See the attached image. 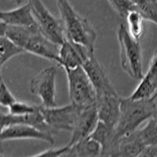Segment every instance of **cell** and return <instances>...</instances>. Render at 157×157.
<instances>
[{"label": "cell", "mask_w": 157, "mask_h": 157, "mask_svg": "<svg viewBox=\"0 0 157 157\" xmlns=\"http://www.w3.org/2000/svg\"><path fill=\"white\" fill-rule=\"evenodd\" d=\"M156 100L155 97L147 99L121 97L120 118L113 130L109 148L103 156H117L120 137L138 129L144 122L152 117L157 106Z\"/></svg>", "instance_id": "cell-1"}, {"label": "cell", "mask_w": 157, "mask_h": 157, "mask_svg": "<svg viewBox=\"0 0 157 157\" xmlns=\"http://www.w3.org/2000/svg\"><path fill=\"white\" fill-rule=\"evenodd\" d=\"M6 36L25 52L53 61L60 62V46L47 39L39 31L37 25L32 27H18L7 25Z\"/></svg>", "instance_id": "cell-2"}, {"label": "cell", "mask_w": 157, "mask_h": 157, "mask_svg": "<svg viewBox=\"0 0 157 157\" xmlns=\"http://www.w3.org/2000/svg\"><path fill=\"white\" fill-rule=\"evenodd\" d=\"M57 8L66 39L82 45L94 53L97 33L92 25L78 14L68 0H57Z\"/></svg>", "instance_id": "cell-3"}, {"label": "cell", "mask_w": 157, "mask_h": 157, "mask_svg": "<svg viewBox=\"0 0 157 157\" xmlns=\"http://www.w3.org/2000/svg\"><path fill=\"white\" fill-rule=\"evenodd\" d=\"M117 38L120 47L122 68L130 77L136 80H141L144 74L139 40L130 36L127 26L123 24L119 26Z\"/></svg>", "instance_id": "cell-4"}, {"label": "cell", "mask_w": 157, "mask_h": 157, "mask_svg": "<svg viewBox=\"0 0 157 157\" xmlns=\"http://www.w3.org/2000/svg\"><path fill=\"white\" fill-rule=\"evenodd\" d=\"M67 75L70 103L81 108L97 104V93L82 66L64 68Z\"/></svg>", "instance_id": "cell-5"}, {"label": "cell", "mask_w": 157, "mask_h": 157, "mask_svg": "<svg viewBox=\"0 0 157 157\" xmlns=\"http://www.w3.org/2000/svg\"><path fill=\"white\" fill-rule=\"evenodd\" d=\"M28 2L39 31L50 41L61 46L66 39L61 20L52 14L41 0H29Z\"/></svg>", "instance_id": "cell-6"}, {"label": "cell", "mask_w": 157, "mask_h": 157, "mask_svg": "<svg viewBox=\"0 0 157 157\" xmlns=\"http://www.w3.org/2000/svg\"><path fill=\"white\" fill-rule=\"evenodd\" d=\"M82 109L83 108L71 103L61 107L45 108L41 105V113L45 122L56 134L59 131L71 132Z\"/></svg>", "instance_id": "cell-7"}, {"label": "cell", "mask_w": 157, "mask_h": 157, "mask_svg": "<svg viewBox=\"0 0 157 157\" xmlns=\"http://www.w3.org/2000/svg\"><path fill=\"white\" fill-rule=\"evenodd\" d=\"M57 67H49L41 71L31 81L30 90L32 94L40 98L45 108L56 107V77Z\"/></svg>", "instance_id": "cell-8"}, {"label": "cell", "mask_w": 157, "mask_h": 157, "mask_svg": "<svg viewBox=\"0 0 157 157\" xmlns=\"http://www.w3.org/2000/svg\"><path fill=\"white\" fill-rule=\"evenodd\" d=\"M34 139L54 144V134L40 130L26 123H12L6 126L0 132V141L11 140Z\"/></svg>", "instance_id": "cell-9"}, {"label": "cell", "mask_w": 157, "mask_h": 157, "mask_svg": "<svg viewBox=\"0 0 157 157\" xmlns=\"http://www.w3.org/2000/svg\"><path fill=\"white\" fill-rule=\"evenodd\" d=\"M87 74L90 80L93 84L97 93V99L100 97L110 94H116V91L111 83L109 77L99 63L96 57L92 55L82 65Z\"/></svg>", "instance_id": "cell-10"}, {"label": "cell", "mask_w": 157, "mask_h": 157, "mask_svg": "<svg viewBox=\"0 0 157 157\" xmlns=\"http://www.w3.org/2000/svg\"><path fill=\"white\" fill-rule=\"evenodd\" d=\"M94 54V52H91L82 45L65 39L60 46V62L58 65L63 68L82 66L83 63Z\"/></svg>", "instance_id": "cell-11"}, {"label": "cell", "mask_w": 157, "mask_h": 157, "mask_svg": "<svg viewBox=\"0 0 157 157\" xmlns=\"http://www.w3.org/2000/svg\"><path fill=\"white\" fill-rule=\"evenodd\" d=\"M97 105L84 108L78 115L75 124L71 130V136L68 146L74 145L78 141L89 137L96 127L98 122Z\"/></svg>", "instance_id": "cell-12"}, {"label": "cell", "mask_w": 157, "mask_h": 157, "mask_svg": "<svg viewBox=\"0 0 157 157\" xmlns=\"http://www.w3.org/2000/svg\"><path fill=\"white\" fill-rule=\"evenodd\" d=\"M121 97L116 94H110L97 99L98 120L114 130L120 116Z\"/></svg>", "instance_id": "cell-13"}, {"label": "cell", "mask_w": 157, "mask_h": 157, "mask_svg": "<svg viewBox=\"0 0 157 157\" xmlns=\"http://www.w3.org/2000/svg\"><path fill=\"white\" fill-rule=\"evenodd\" d=\"M129 97L132 99L157 98V51L152 57L146 74Z\"/></svg>", "instance_id": "cell-14"}, {"label": "cell", "mask_w": 157, "mask_h": 157, "mask_svg": "<svg viewBox=\"0 0 157 157\" xmlns=\"http://www.w3.org/2000/svg\"><path fill=\"white\" fill-rule=\"evenodd\" d=\"M0 21L7 25L18 27H32L37 25L29 2L15 9L0 10Z\"/></svg>", "instance_id": "cell-15"}, {"label": "cell", "mask_w": 157, "mask_h": 157, "mask_svg": "<svg viewBox=\"0 0 157 157\" xmlns=\"http://www.w3.org/2000/svg\"><path fill=\"white\" fill-rule=\"evenodd\" d=\"M145 147L146 146L141 139L137 129L133 132L120 137L118 143L117 156H140V154Z\"/></svg>", "instance_id": "cell-16"}, {"label": "cell", "mask_w": 157, "mask_h": 157, "mask_svg": "<svg viewBox=\"0 0 157 157\" xmlns=\"http://www.w3.org/2000/svg\"><path fill=\"white\" fill-rule=\"evenodd\" d=\"M101 149L102 148L100 143L89 136L69 146L64 156H101Z\"/></svg>", "instance_id": "cell-17"}, {"label": "cell", "mask_w": 157, "mask_h": 157, "mask_svg": "<svg viewBox=\"0 0 157 157\" xmlns=\"http://www.w3.org/2000/svg\"><path fill=\"white\" fill-rule=\"evenodd\" d=\"M113 132V130L109 128L105 123L98 120L96 127L90 135V137L98 141L101 145L102 149L101 155H103V154L105 152V151L109 148Z\"/></svg>", "instance_id": "cell-18"}, {"label": "cell", "mask_w": 157, "mask_h": 157, "mask_svg": "<svg viewBox=\"0 0 157 157\" xmlns=\"http://www.w3.org/2000/svg\"><path fill=\"white\" fill-rule=\"evenodd\" d=\"M127 23V30L134 39L139 40L143 34V18L142 15L137 10H134L128 13L125 18Z\"/></svg>", "instance_id": "cell-19"}, {"label": "cell", "mask_w": 157, "mask_h": 157, "mask_svg": "<svg viewBox=\"0 0 157 157\" xmlns=\"http://www.w3.org/2000/svg\"><path fill=\"white\" fill-rule=\"evenodd\" d=\"M144 20L157 25V0H131Z\"/></svg>", "instance_id": "cell-20"}, {"label": "cell", "mask_w": 157, "mask_h": 157, "mask_svg": "<svg viewBox=\"0 0 157 157\" xmlns=\"http://www.w3.org/2000/svg\"><path fill=\"white\" fill-rule=\"evenodd\" d=\"M25 50L6 36H0V58L6 63L12 57L25 53Z\"/></svg>", "instance_id": "cell-21"}, {"label": "cell", "mask_w": 157, "mask_h": 157, "mask_svg": "<svg viewBox=\"0 0 157 157\" xmlns=\"http://www.w3.org/2000/svg\"><path fill=\"white\" fill-rule=\"evenodd\" d=\"M137 132L145 146L157 144V123L153 117L148 119L142 128L137 129Z\"/></svg>", "instance_id": "cell-22"}, {"label": "cell", "mask_w": 157, "mask_h": 157, "mask_svg": "<svg viewBox=\"0 0 157 157\" xmlns=\"http://www.w3.org/2000/svg\"><path fill=\"white\" fill-rule=\"evenodd\" d=\"M39 107V105H31L26 102L17 100L8 108V111H9V114L12 116H25L36 112Z\"/></svg>", "instance_id": "cell-23"}, {"label": "cell", "mask_w": 157, "mask_h": 157, "mask_svg": "<svg viewBox=\"0 0 157 157\" xmlns=\"http://www.w3.org/2000/svg\"><path fill=\"white\" fill-rule=\"evenodd\" d=\"M113 9L122 18L125 19L128 13L137 10L135 5L131 0H108Z\"/></svg>", "instance_id": "cell-24"}, {"label": "cell", "mask_w": 157, "mask_h": 157, "mask_svg": "<svg viewBox=\"0 0 157 157\" xmlns=\"http://www.w3.org/2000/svg\"><path fill=\"white\" fill-rule=\"evenodd\" d=\"M17 101L14 95L10 90L5 82L0 80V106L4 108H9L13 102Z\"/></svg>", "instance_id": "cell-25"}, {"label": "cell", "mask_w": 157, "mask_h": 157, "mask_svg": "<svg viewBox=\"0 0 157 157\" xmlns=\"http://www.w3.org/2000/svg\"><path fill=\"white\" fill-rule=\"evenodd\" d=\"M68 145H64V146L61 147V148H50L49 149L42 151L41 152H39L38 154L33 155L32 156H64L65 152L68 151Z\"/></svg>", "instance_id": "cell-26"}, {"label": "cell", "mask_w": 157, "mask_h": 157, "mask_svg": "<svg viewBox=\"0 0 157 157\" xmlns=\"http://www.w3.org/2000/svg\"><path fill=\"white\" fill-rule=\"evenodd\" d=\"M140 156L157 157V144L156 145H148L145 147L141 152V153L140 154Z\"/></svg>", "instance_id": "cell-27"}, {"label": "cell", "mask_w": 157, "mask_h": 157, "mask_svg": "<svg viewBox=\"0 0 157 157\" xmlns=\"http://www.w3.org/2000/svg\"><path fill=\"white\" fill-rule=\"evenodd\" d=\"M6 29H7V25L0 21V36H6Z\"/></svg>", "instance_id": "cell-28"}, {"label": "cell", "mask_w": 157, "mask_h": 157, "mask_svg": "<svg viewBox=\"0 0 157 157\" xmlns=\"http://www.w3.org/2000/svg\"><path fill=\"white\" fill-rule=\"evenodd\" d=\"M13 2H15V3L17 4V5H22V4H25V1L26 0H12Z\"/></svg>", "instance_id": "cell-29"}, {"label": "cell", "mask_w": 157, "mask_h": 157, "mask_svg": "<svg viewBox=\"0 0 157 157\" xmlns=\"http://www.w3.org/2000/svg\"><path fill=\"white\" fill-rule=\"evenodd\" d=\"M4 64H5V63L2 61V59L0 58V79H1V70H2V66L4 65Z\"/></svg>", "instance_id": "cell-30"}, {"label": "cell", "mask_w": 157, "mask_h": 157, "mask_svg": "<svg viewBox=\"0 0 157 157\" xmlns=\"http://www.w3.org/2000/svg\"><path fill=\"white\" fill-rule=\"evenodd\" d=\"M152 117H153V119L155 120V122H156V123H157V106H156V109H155V112H154Z\"/></svg>", "instance_id": "cell-31"}, {"label": "cell", "mask_w": 157, "mask_h": 157, "mask_svg": "<svg viewBox=\"0 0 157 157\" xmlns=\"http://www.w3.org/2000/svg\"><path fill=\"white\" fill-rule=\"evenodd\" d=\"M1 79H2V78H1ZM1 79H0V80H1Z\"/></svg>", "instance_id": "cell-32"}]
</instances>
